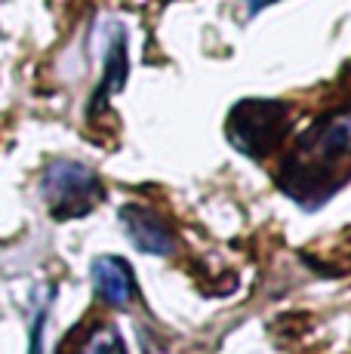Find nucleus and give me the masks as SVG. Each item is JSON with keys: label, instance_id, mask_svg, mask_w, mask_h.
I'll return each instance as SVG.
<instances>
[{"label": "nucleus", "instance_id": "f257e3e1", "mask_svg": "<svg viewBox=\"0 0 351 354\" xmlns=\"http://www.w3.org/2000/svg\"><path fill=\"white\" fill-rule=\"evenodd\" d=\"M351 160V111L330 114L317 120L299 139L293 154L283 163L281 185L287 188L290 197L302 201L305 207H317L336 194V179L342 167Z\"/></svg>", "mask_w": 351, "mask_h": 354}, {"label": "nucleus", "instance_id": "f03ea898", "mask_svg": "<svg viewBox=\"0 0 351 354\" xmlns=\"http://www.w3.org/2000/svg\"><path fill=\"white\" fill-rule=\"evenodd\" d=\"M40 194L46 197L56 219H80L102 201V185L84 163L53 160L40 176Z\"/></svg>", "mask_w": 351, "mask_h": 354}, {"label": "nucleus", "instance_id": "7ed1b4c3", "mask_svg": "<svg viewBox=\"0 0 351 354\" xmlns=\"http://www.w3.org/2000/svg\"><path fill=\"white\" fill-rule=\"evenodd\" d=\"M287 133V105L272 99H247L228 118V139L249 158H265Z\"/></svg>", "mask_w": 351, "mask_h": 354}, {"label": "nucleus", "instance_id": "20e7f679", "mask_svg": "<svg viewBox=\"0 0 351 354\" xmlns=\"http://www.w3.org/2000/svg\"><path fill=\"white\" fill-rule=\"evenodd\" d=\"M120 222H124L126 234H130L133 247L142 250L148 256H170L176 250V241H173V231L160 219L154 209L148 207H124L120 209Z\"/></svg>", "mask_w": 351, "mask_h": 354}, {"label": "nucleus", "instance_id": "39448f33", "mask_svg": "<svg viewBox=\"0 0 351 354\" xmlns=\"http://www.w3.org/2000/svg\"><path fill=\"white\" fill-rule=\"evenodd\" d=\"M90 274H93L96 296L111 305V308H124V305H130L133 296H136V277H133V268L126 265V259L99 256L96 262H93Z\"/></svg>", "mask_w": 351, "mask_h": 354}, {"label": "nucleus", "instance_id": "423d86ee", "mask_svg": "<svg viewBox=\"0 0 351 354\" xmlns=\"http://www.w3.org/2000/svg\"><path fill=\"white\" fill-rule=\"evenodd\" d=\"M126 71H130V59H126V34L117 22L108 25V44H105V74L102 86L96 93V105L105 102L108 96L120 90L126 84Z\"/></svg>", "mask_w": 351, "mask_h": 354}, {"label": "nucleus", "instance_id": "0eeeda50", "mask_svg": "<svg viewBox=\"0 0 351 354\" xmlns=\"http://www.w3.org/2000/svg\"><path fill=\"white\" fill-rule=\"evenodd\" d=\"M84 354H126V351H124V342H120L114 326H99V330H93V336L86 339Z\"/></svg>", "mask_w": 351, "mask_h": 354}, {"label": "nucleus", "instance_id": "6e6552de", "mask_svg": "<svg viewBox=\"0 0 351 354\" xmlns=\"http://www.w3.org/2000/svg\"><path fill=\"white\" fill-rule=\"evenodd\" d=\"M274 0H247V10H249V16H256L259 10H265V6H272Z\"/></svg>", "mask_w": 351, "mask_h": 354}]
</instances>
